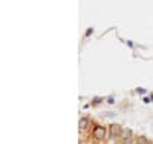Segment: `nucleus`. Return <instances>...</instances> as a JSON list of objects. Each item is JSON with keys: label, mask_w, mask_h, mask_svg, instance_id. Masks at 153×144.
<instances>
[{"label": "nucleus", "mask_w": 153, "mask_h": 144, "mask_svg": "<svg viewBox=\"0 0 153 144\" xmlns=\"http://www.w3.org/2000/svg\"><path fill=\"white\" fill-rule=\"evenodd\" d=\"M109 130H110V137L112 138H116V137H121V133H123V130H121V126L120 124H110V127H109Z\"/></svg>", "instance_id": "2"}, {"label": "nucleus", "mask_w": 153, "mask_h": 144, "mask_svg": "<svg viewBox=\"0 0 153 144\" xmlns=\"http://www.w3.org/2000/svg\"><path fill=\"white\" fill-rule=\"evenodd\" d=\"M136 143H138V144H149V141H147L146 137H139V138L136 140Z\"/></svg>", "instance_id": "5"}, {"label": "nucleus", "mask_w": 153, "mask_h": 144, "mask_svg": "<svg viewBox=\"0 0 153 144\" xmlns=\"http://www.w3.org/2000/svg\"><path fill=\"white\" fill-rule=\"evenodd\" d=\"M106 135H107V129L104 127V126L96 124L95 127L92 129V137H94V140H96V141H103V140L106 138Z\"/></svg>", "instance_id": "1"}, {"label": "nucleus", "mask_w": 153, "mask_h": 144, "mask_svg": "<svg viewBox=\"0 0 153 144\" xmlns=\"http://www.w3.org/2000/svg\"><path fill=\"white\" fill-rule=\"evenodd\" d=\"M121 137H123V143L127 144V138L130 140V137H132V130L130 129H124L123 133H121Z\"/></svg>", "instance_id": "4"}, {"label": "nucleus", "mask_w": 153, "mask_h": 144, "mask_svg": "<svg viewBox=\"0 0 153 144\" xmlns=\"http://www.w3.org/2000/svg\"><path fill=\"white\" fill-rule=\"evenodd\" d=\"M89 126H91V120H89L87 116H83V118H80V121H78V129L81 130V132L87 130Z\"/></svg>", "instance_id": "3"}, {"label": "nucleus", "mask_w": 153, "mask_h": 144, "mask_svg": "<svg viewBox=\"0 0 153 144\" xmlns=\"http://www.w3.org/2000/svg\"><path fill=\"white\" fill-rule=\"evenodd\" d=\"M98 103H101V98H95V100L92 101V104H98Z\"/></svg>", "instance_id": "7"}, {"label": "nucleus", "mask_w": 153, "mask_h": 144, "mask_svg": "<svg viewBox=\"0 0 153 144\" xmlns=\"http://www.w3.org/2000/svg\"><path fill=\"white\" fill-rule=\"evenodd\" d=\"M136 92H138V94H146V89H144V87H138Z\"/></svg>", "instance_id": "6"}, {"label": "nucleus", "mask_w": 153, "mask_h": 144, "mask_svg": "<svg viewBox=\"0 0 153 144\" xmlns=\"http://www.w3.org/2000/svg\"><path fill=\"white\" fill-rule=\"evenodd\" d=\"M150 100H152V101H153V94H152V95H150Z\"/></svg>", "instance_id": "8"}]
</instances>
